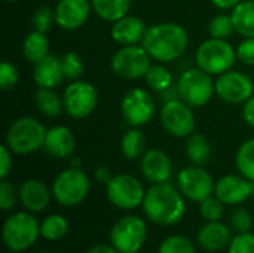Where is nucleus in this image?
I'll list each match as a JSON object with an SVG mask.
<instances>
[{
	"instance_id": "obj_21",
	"label": "nucleus",
	"mask_w": 254,
	"mask_h": 253,
	"mask_svg": "<svg viewBox=\"0 0 254 253\" xmlns=\"http://www.w3.org/2000/svg\"><path fill=\"white\" fill-rule=\"evenodd\" d=\"M146 31L147 28L144 21L140 19L138 16H129V15H125L124 18L115 21L110 28V34L113 40L122 46L137 45L138 42H143Z\"/></svg>"
},
{
	"instance_id": "obj_10",
	"label": "nucleus",
	"mask_w": 254,
	"mask_h": 253,
	"mask_svg": "<svg viewBox=\"0 0 254 253\" xmlns=\"http://www.w3.org/2000/svg\"><path fill=\"white\" fill-rule=\"evenodd\" d=\"M150 60L152 57L143 46L128 45L122 46L113 54L110 60V67L113 73L119 78L134 81L146 76L147 70L152 66Z\"/></svg>"
},
{
	"instance_id": "obj_3",
	"label": "nucleus",
	"mask_w": 254,
	"mask_h": 253,
	"mask_svg": "<svg viewBox=\"0 0 254 253\" xmlns=\"http://www.w3.org/2000/svg\"><path fill=\"white\" fill-rule=\"evenodd\" d=\"M40 237V222L34 213L16 212L6 218L1 228L3 245L10 252H25Z\"/></svg>"
},
{
	"instance_id": "obj_51",
	"label": "nucleus",
	"mask_w": 254,
	"mask_h": 253,
	"mask_svg": "<svg viewBox=\"0 0 254 253\" xmlns=\"http://www.w3.org/2000/svg\"><path fill=\"white\" fill-rule=\"evenodd\" d=\"M253 81H254V79H253Z\"/></svg>"
},
{
	"instance_id": "obj_35",
	"label": "nucleus",
	"mask_w": 254,
	"mask_h": 253,
	"mask_svg": "<svg viewBox=\"0 0 254 253\" xmlns=\"http://www.w3.org/2000/svg\"><path fill=\"white\" fill-rule=\"evenodd\" d=\"M61 69L64 78L68 81H77L83 73V61L76 52H65L61 57Z\"/></svg>"
},
{
	"instance_id": "obj_17",
	"label": "nucleus",
	"mask_w": 254,
	"mask_h": 253,
	"mask_svg": "<svg viewBox=\"0 0 254 253\" xmlns=\"http://www.w3.org/2000/svg\"><path fill=\"white\" fill-rule=\"evenodd\" d=\"M92 3L89 0H60L55 6V24L60 28L73 31L85 25Z\"/></svg>"
},
{
	"instance_id": "obj_30",
	"label": "nucleus",
	"mask_w": 254,
	"mask_h": 253,
	"mask_svg": "<svg viewBox=\"0 0 254 253\" xmlns=\"http://www.w3.org/2000/svg\"><path fill=\"white\" fill-rule=\"evenodd\" d=\"M68 233V221L63 215H49L40 222V237L48 242H58Z\"/></svg>"
},
{
	"instance_id": "obj_38",
	"label": "nucleus",
	"mask_w": 254,
	"mask_h": 253,
	"mask_svg": "<svg viewBox=\"0 0 254 253\" xmlns=\"http://www.w3.org/2000/svg\"><path fill=\"white\" fill-rule=\"evenodd\" d=\"M18 201H19V192L16 191L12 182L3 179L0 182V209L3 212H9L15 207Z\"/></svg>"
},
{
	"instance_id": "obj_15",
	"label": "nucleus",
	"mask_w": 254,
	"mask_h": 253,
	"mask_svg": "<svg viewBox=\"0 0 254 253\" xmlns=\"http://www.w3.org/2000/svg\"><path fill=\"white\" fill-rule=\"evenodd\" d=\"M214 88L220 100L231 104H238L246 103L253 95L254 81L243 72L228 70L219 75L217 81L214 82Z\"/></svg>"
},
{
	"instance_id": "obj_9",
	"label": "nucleus",
	"mask_w": 254,
	"mask_h": 253,
	"mask_svg": "<svg viewBox=\"0 0 254 253\" xmlns=\"http://www.w3.org/2000/svg\"><path fill=\"white\" fill-rule=\"evenodd\" d=\"M177 91L179 97L190 107H202L211 100L216 88L211 75L198 67L188 69L182 73L177 82Z\"/></svg>"
},
{
	"instance_id": "obj_11",
	"label": "nucleus",
	"mask_w": 254,
	"mask_h": 253,
	"mask_svg": "<svg viewBox=\"0 0 254 253\" xmlns=\"http://www.w3.org/2000/svg\"><path fill=\"white\" fill-rule=\"evenodd\" d=\"M64 110L74 119L88 118L98 104V92L91 82L71 81L63 94Z\"/></svg>"
},
{
	"instance_id": "obj_29",
	"label": "nucleus",
	"mask_w": 254,
	"mask_h": 253,
	"mask_svg": "<svg viewBox=\"0 0 254 253\" xmlns=\"http://www.w3.org/2000/svg\"><path fill=\"white\" fill-rule=\"evenodd\" d=\"M146 149V137L138 127L129 128L122 140H121V151L127 160H137L141 158Z\"/></svg>"
},
{
	"instance_id": "obj_40",
	"label": "nucleus",
	"mask_w": 254,
	"mask_h": 253,
	"mask_svg": "<svg viewBox=\"0 0 254 253\" xmlns=\"http://www.w3.org/2000/svg\"><path fill=\"white\" fill-rule=\"evenodd\" d=\"M228 253H254V234L241 233L232 237Z\"/></svg>"
},
{
	"instance_id": "obj_25",
	"label": "nucleus",
	"mask_w": 254,
	"mask_h": 253,
	"mask_svg": "<svg viewBox=\"0 0 254 253\" xmlns=\"http://www.w3.org/2000/svg\"><path fill=\"white\" fill-rule=\"evenodd\" d=\"M235 31L244 37H254V0H243L232 9Z\"/></svg>"
},
{
	"instance_id": "obj_8",
	"label": "nucleus",
	"mask_w": 254,
	"mask_h": 253,
	"mask_svg": "<svg viewBox=\"0 0 254 253\" xmlns=\"http://www.w3.org/2000/svg\"><path fill=\"white\" fill-rule=\"evenodd\" d=\"M106 195L110 204L116 209L134 210L143 204L146 189L135 176L121 173L112 176L106 183Z\"/></svg>"
},
{
	"instance_id": "obj_2",
	"label": "nucleus",
	"mask_w": 254,
	"mask_h": 253,
	"mask_svg": "<svg viewBox=\"0 0 254 253\" xmlns=\"http://www.w3.org/2000/svg\"><path fill=\"white\" fill-rule=\"evenodd\" d=\"M189 43L188 31L176 22H161L147 28L143 48L159 63H171L180 58Z\"/></svg>"
},
{
	"instance_id": "obj_41",
	"label": "nucleus",
	"mask_w": 254,
	"mask_h": 253,
	"mask_svg": "<svg viewBox=\"0 0 254 253\" xmlns=\"http://www.w3.org/2000/svg\"><path fill=\"white\" fill-rule=\"evenodd\" d=\"M19 79V73L16 67L9 61H1L0 64V89L9 91L12 89Z\"/></svg>"
},
{
	"instance_id": "obj_49",
	"label": "nucleus",
	"mask_w": 254,
	"mask_h": 253,
	"mask_svg": "<svg viewBox=\"0 0 254 253\" xmlns=\"http://www.w3.org/2000/svg\"><path fill=\"white\" fill-rule=\"evenodd\" d=\"M10 253H24V252H10Z\"/></svg>"
},
{
	"instance_id": "obj_45",
	"label": "nucleus",
	"mask_w": 254,
	"mask_h": 253,
	"mask_svg": "<svg viewBox=\"0 0 254 253\" xmlns=\"http://www.w3.org/2000/svg\"><path fill=\"white\" fill-rule=\"evenodd\" d=\"M95 179L100 182V183H107L110 179H112V174H110V170L107 167H98L94 173Z\"/></svg>"
},
{
	"instance_id": "obj_28",
	"label": "nucleus",
	"mask_w": 254,
	"mask_h": 253,
	"mask_svg": "<svg viewBox=\"0 0 254 253\" xmlns=\"http://www.w3.org/2000/svg\"><path fill=\"white\" fill-rule=\"evenodd\" d=\"M186 157L193 166L204 167L211 158V146L208 140L198 133H192L186 142Z\"/></svg>"
},
{
	"instance_id": "obj_34",
	"label": "nucleus",
	"mask_w": 254,
	"mask_h": 253,
	"mask_svg": "<svg viewBox=\"0 0 254 253\" xmlns=\"http://www.w3.org/2000/svg\"><path fill=\"white\" fill-rule=\"evenodd\" d=\"M235 27L232 22V16L229 15H217L208 24V33L214 39H228L234 34Z\"/></svg>"
},
{
	"instance_id": "obj_39",
	"label": "nucleus",
	"mask_w": 254,
	"mask_h": 253,
	"mask_svg": "<svg viewBox=\"0 0 254 253\" xmlns=\"http://www.w3.org/2000/svg\"><path fill=\"white\" fill-rule=\"evenodd\" d=\"M253 227V218L247 209H235L231 215V228L237 233H250Z\"/></svg>"
},
{
	"instance_id": "obj_46",
	"label": "nucleus",
	"mask_w": 254,
	"mask_h": 253,
	"mask_svg": "<svg viewBox=\"0 0 254 253\" xmlns=\"http://www.w3.org/2000/svg\"><path fill=\"white\" fill-rule=\"evenodd\" d=\"M216 7H219V9H223V10H226V9H234L238 3H241L243 0H210Z\"/></svg>"
},
{
	"instance_id": "obj_14",
	"label": "nucleus",
	"mask_w": 254,
	"mask_h": 253,
	"mask_svg": "<svg viewBox=\"0 0 254 253\" xmlns=\"http://www.w3.org/2000/svg\"><path fill=\"white\" fill-rule=\"evenodd\" d=\"M121 112L131 127L146 125L155 116V100L146 89L132 88L122 98Z\"/></svg>"
},
{
	"instance_id": "obj_26",
	"label": "nucleus",
	"mask_w": 254,
	"mask_h": 253,
	"mask_svg": "<svg viewBox=\"0 0 254 253\" xmlns=\"http://www.w3.org/2000/svg\"><path fill=\"white\" fill-rule=\"evenodd\" d=\"M95 13L109 22H115L128 15L132 0H91Z\"/></svg>"
},
{
	"instance_id": "obj_5",
	"label": "nucleus",
	"mask_w": 254,
	"mask_h": 253,
	"mask_svg": "<svg viewBox=\"0 0 254 253\" xmlns=\"http://www.w3.org/2000/svg\"><path fill=\"white\" fill-rule=\"evenodd\" d=\"M52 197L63 207H74L85 201L91 189L88 174L79 167L63 170L52 183Z\"/></svg>"
},
{
	"instance_id": "obj_22",
	"label": "nucleus",
	"mask_w": 254,
	"mask_h": 253,
	"mask_svg": "<svg viewBox=\"0 0 254 253\" xmlns=\"http://www.w3.org/2000/svg\"><path fill=\"white\" fill-rule=\"evenodd\" d=\"M43 148L55 158H68L74 152L76 140L68 127L55 125L46 131Z\"/></svg>"
},
{
	"instance_id": "obj_37",
	"label": "nucleus",
	"mask_w": 254,
	"mask_h": 253,
	"mask_svg": "<svg viewBox=\"0 0 254 253\" xmlns=\"http://www.w3.org/2000/svg\"><path fill=\"white\" fill-rule=\"evenodd\" d=\"M55 22V10H52L49 6H40L34 10L31 16V25L33 30L40 33H48Z\"/></svg>"
},
{
	"instance_id": "obj_19",
	"label": "nucleus",
	"mask_w": 254,
	"mask_h": 253,
	"mask_svg": "<svg viewBox=\"0 0 254 253\" xmlns=\"http://www.w3.org/2000/svg\"><path fill=\"white\" fill-rule=\"evenodd\" d=\"M18 192L21 206L30 213H42L48 209L51 198H54L52 189L39 179H27L21 183Z\"/></svg>"
},
{
	"instance_id": "obj_33",
	"label": "nucleus",
	"mask_w": 254,
	"mask_h": 253,
	"mask_svg": "<svg viewBox=\"0 0 254 253\" xmlns=\"http://www.w3.org/2000/svg\"><path fill=\"white\" fill-rule=\"evenodd\" d=\"M158 253H196V249L189 237L174 234L161 242Z\"/></svg>"
},
{
	"instance_id": "obj_47",
	"label": "nucleus",
	"mask_w": 254,
	"mask_h": 253,
	"mask_svg": "<svg viewBox=\"0 0 254 253\" xmlns=\"http://www.w3.org/2000/svg\"><path fill=\"white\" fill-rule=\"evenodd\" d=\"M86 253H119L112 245H97L92 246L89 251H86Z\"/></svg>"
},
{
	"instance_id": "obj_36",
	"label": "nucleus",
	"mask_w": 254,
	"mask_h": 253,
	"mask_svg": "<svg viewBox=\"0 0 254 253\" xmlns=\"http://www.w3.org/2000/svg\"><path fill=\"white\" fill-rule=\"evenodd\" d=\"M199 215L202 216V219L205 222L222 221V218L225 215V204L216 195L214 197L211 195L210 198L199 203Z\"/></svg>"
},
{
	"instance_id": "obj_44",
	"label": "nucleus",
	"mask_w": 254,
	"mask_h": 253,
	"mask_svg": "<svg viewBox=\"0 0 254 253\" xmlns=\"http://www.w3.org/2000/svg\"><path fill=\"white\" fill-rule=\"evenodd\" d=\"M243 118L246 121L247 125L253 127L254 128V95H252L243 107Z\"/></svg>"
},
{
	"instance_id": "obj_7",
	"label": "nucleus",
	"mask_w": 254,
	"mask_h": 253,
	"mask_svg": "<svg viewBox=\"0 0 254 253\" xmlns=\"http://www.w3.org/2000/svg\"><path fill=\"white\" fill-rule=\"evenodd\" d=\"M147 225L137 215H125L110 230V245L119 253H138L147 240Z\"/></svg>"
},
{
	"instance_id": "obj_20",
	"label": "nucleus",
	"mask_w": 254,
	"mask_h": 253,
	"mask_svg": "<svg viewBox=\"0 0 254 253\" xmlns=\"http://www.w3.org/2000/svg\"><path fill=\"white\" fill-rule=\"evenodd\" d=\"M232 228L222 221L205 222L196 234V243L207 252H220L228 249L232 240Z\"/></svg>"
},
{
	"instance_id": "obj_4",
	"label": "nucleus",
	"mask_w": 254,
	"mask_h": 253,
	"mask_svg": "<svg viewBox=\"0 0 254 253\" xmlns=\"http://www.w3.org/2000/svg\"><path fill=\"white\" fill-rule=\"evenodd\" d=\"M46 128L31 116H22L13 121L6 133V146L16 155H28L45 145Z\"/></svg>"
},
{
	"instance_id": "obj_12",
	"label": "nucleus",
	"mask_w": 254,
	"mask_h": 253,
	"mask_svg": "<svg viewBox=\"0 0 254 253\" xmlns=\"http://www.w3.org/2000/svg\"><path fill=\"white\" fill-rule=\"evenodd\" d=\"M177 186L186 200L202 203L214 194L216 183L204 167L192 164L180 170L177 176Z\"/></svg>"
},
{
	"instance_id": "obj_42",
	"label": "nucleus",
	"mask_w": 254,
	"mask_h": 253,
	"mask_svg": "<svg viewBox=\"0 0 254 253\" xmlns=\"http://www.w3.org/2000/svg\"><path fill=\"white\" fill-rule=\"evenodd\" d=\"M238 60L247 66H254V37H246L237 48Z\"/></svg>"
},
{
	"instance_id": "obj_31",
	"label": "nucleus",
	"mask_w": 254,
	"mask_h": 253,
	"mask_svg": "<svg viewBox=\"0 0 254 253\" xmlns=\"http://www.w3.org/2000/svg\"><path fill=\"white\" fill-rule=\"evenodd\" d=\"M235 164L241 176L254 182V139L246 140L238 148Z\"/></svg>"
},
{
	"instance_id": "obj_18",
	"label": "nucleus",
	"mask_w": 254,
	"mask_h": 253,
	"mask_svg": "<svg viewBox=\"0 0 254 253\" xmlns=\"http://www.w3.org/2000/svg\"><path fill=\"white\" fill-rule=\"evenodd\" d=\"M140 171L143 177L150 183H165L173 174V164L164 151L150 149L141 157Z\"/></svg>"
},
{
	"instance_id": "obj_1",
	"label": "nucleus",
	"mask_w": 254,
	"mask_h": 253,
	"mask_svg": "<svg viewBox=\"0 0 254 253\" xmlns=\"http://www.w3.org/2000/svg\"><path fill=\"white\" fill-rule=\"evenodd\" d=\"M141 207L144 216L159 227L177 225L186 213L183 194L168 182L152 183V186L146 189Z\"/></svg>"
},
{
	"instance_id": "obj_50",
	"label": "nucleus",
	"mask_w": 254,
	"mask_h": 253,
	"mask_svg": "<svg viewBox=\"0 0 254 253\" xmlns=\"http://www.w3.org/2000/svg\"><path fill=\"white\" fill-rule=\"evenodd\" d=\"M45 253H54V252H45Z\"/></svg>"
},
{
	"instance_id": "obj_16",
	"label": "nucleus",
	"mask_w": 254,
	"mask_h": 253,
	"mask_svg": "<svg viewBox=\"0 0 254 253\" xmlns=\"http://www.w3.org/2000/svg\"><path fill=\"white\" fill-rule=\"evenodd\" d=\"M254 192V182L244 176L228 174L216 182L214 195L225 206H238L247 201Z\"/></svg>"
},
{
	"instance_id": "obj_48",
	"label": "nucleus",
	"mask_w": 254,
	"mask_h": 253,
	"mask_svg": "<svg viewBox=\"0 0 254 253\" xmlns=\"http://www.w3.org/2000/svg\"><path fill=\"white\" fill-rule=\"evenodd\" d=\"M7 1H18V0H7Z\"/></svg>"
},
{
	"instance_id": "obj_27",
	"label": "nucleus",
	"mask_w": 254,
	"mask_h": 253,
	"mask_svg": "<svg viewBox=\"0 0 254 253\" xmlns=\"http://www.w3.org/2000/svg\"><path fill=\"white\" fill-rule=\"evenodd\" d=\"M34 103L39 112L46 118H57L64 110L63 98L51 88H39L34 92Z\"/></svg>"
},
{
	"instance_id": "obj_43",
	"label": "nucleus",
	"mask_w": 254,
	"mask_h": 253,
	"mask_svg": "<svg viewBox=\"0 0 254 253\" xmlns=\"http://www.w3.org/2000/svg\"><path fill=\"white\" fill-rule=\"evenodd\" d=\"M10 170H12V151L6 145H3L0 148V177H1V180L9 176Z\"/></svg>"
},
{
	"instance_id": "obj_6",
	"label": "nucleus",
	"mask_w": 254,
	"mask_h": 253,
	"mask_svg": "<svg viewBox=\"0 0 254 253\" xmlns=\"http://www.w3.org/2000/svg\"><path fill=\"white\" fill-rule=\"evenodd\" d=\"M237 49L226 39H208L199 45L195 60L199 69L213 75H222L231 70L237 61Z\"/></svg>"
},
{
	"instance_id": "obj_32",
	"label": "nucleus",
	"mask_w": 254,
	"mask_h": 253,
	"mask_svg": "<svg viewBox=\"0 0 254 253\" xmlns=\"http://www.w3.org/2000/svg\"><path fill=\"white\" fill-rule=\"evenodd\" d=\"M144 79H146V84L156 92H164L173 86V75L162 64L150 66Z\"/></svg>"
},
{
	"instance_id": "obj_13",
	"label": "nucleus",
	"mask_w": 254,
	"mask_h": 253,
	"mask_svg": "<svg viewBox=\"0 0 254 253\" xmlns=\"http://www.w3.org/2000/svg\"><path fill=\"white\" fill-rule=\"evenodd\" d=\"M161 124L173 137H189L195 128V115L188 103L182 98H174L164 103L161 109Z\"/></svg>"
},
{
	"instance_id": "obj_24",
	"label": "nucleus",
	"mask_w": 254,
	"mask_h": 253,
	"mask_svg": "<svg viewBox=\"0 0 254 253\" xmlns=\"http://www.w3.org/2000/svg\"><path fill=\"white\" fill-rule=\"evenodd\" d=\"M22 55L28 63L37 64L49 55V40L45 33L33 30L27 34L22 43Z\"/></svg>"
},
{
	"instance_id": "obj_23",
	"label": "nucleus",
	"mask_w": 254,
	"mask_h": 253,
	"mask_svg": "<svg viewBox=\"0 0 254 253\" xmlns=\"http://www.w3.org/2000/svg\"><path fill=\"white\" fill-rule=\"evenodd\" d=\"M33 79L39 88L55 89L57 86H60L61 82L65 79L61 69V58H57L55 55L49 54L42 61L34 64Z\"/></svg>"
}]
</instances>
